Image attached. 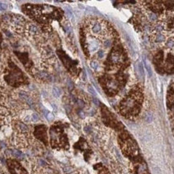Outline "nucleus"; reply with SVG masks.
I'll return each instance as SVG.
<instances>
[{
	"label": "nucleus",
	"mask_w": 174,
	"mask_h": 174,
	"mask_svg": "<svg viewBox=\"0 0 174 174\" xmlns=\"http://www.w3.org/2000/svg\"><path fill=\"white\" fill-rule=\"evenodd\" d=\"M23 11L38 23L44 33L51 32V21L53 19L60 20L62 18V12L60 9L48 5L26 4L22 7Z\"/></svg>",
	"instance_id": "1"
},
{
	"label": "nucleus",
	"mask_w": 174,
	"mask_h": 174,
	"mask_svg": "<svg viewBox=\"0 0 174 174\" xmlns=\"http://www.w3.org/2000/svg\"><path fill=\"white\" fill-rule=\"evenodd\" d=\"M3 80L7 85L17 88L28 84V79L11 59H7V65L3 72Z\"/></svg>",
	"instance_id": "2"
},
{
	"label": "nucleus",
	"mask_w": 174,
	"mask_h": 174,
	"mask_svg": "<svg viewBox=\"0 0 174 174\" xmlns=\"http://www.w3.org/2000/svg\"><path fill=\"white\" fill-rule=\"evenodd\" d=\"M28 22L23 16L17 14H5L0 19V27L4 32L20 34L25 32Z\"/></svg>",
	"instance_id": "3"
},
{
	"label": "nucleus",
	"mask_w": 174,
	"mask_h": 174,
	"mask_svg": "<svg viewBox=\"0 0 174 174\" xmlns=\"http://www.w3.org/2000/svg\"><path fill=\"white\" fill-rule=\"evenodd\" d=\"M142 95L138 89L132 90L120 103L121 113L127 117L135 116L140 112Z\"/></svg>",
	"instance_id": "4"
},
{
	"label": "nucleus",
	"mask_w": 174,
	"mask_h": 174,
	"mask_svg": "<svg viewBox=\"0 0 174 174\" xmlns=\"http://www.w3.org/2000/svg\"><path fill=\"white\" fill-rule=\"evenodd\" d=\"M51 145L55 148L69 147L67 137L64 133L62 128L59 125H53L50 129Z\"/></svg>",
	"instance_id": "5"
},
{
	"label": "nucleus",
	"mask_w": 174,
	"mask_h": 174,
	"mask_svg": "<svg viewBox=\"0 0 174 174\" xmlns=\"http://www.w3.org/2000/svg\"><path fill=\"white\" fill-rule=\"evenodd\" d=\"M122 78L117 75H106L101 79V84L107 95H115L119 89Z\"/></svg>",
	"instance_id": "6"
},
{
	"label": "nucleus",
	"mask_w": 174,
	"mask_h": 174,
	"mask_svg": "<svg viewBox=\"0 0 174 174\" xmlns=\"http://www.w3.org/2000/svg\"><path fill=\"white\" fill-rule=\"evenodd\" d=\"M123 60H124L123 53H122L120 48L117 47V48H115L110 52L108 59H107V64H108L109 68L119 67L123 63Z\"/></svg>",
	"instance_id": "7"
},
{
	"label": "nucleus",
	"mask_w": 174,
	"mask_h": 174,
	"mask_svg": "<svg viewBox=\"0 0 174 174\" xmlns=\"http://www.w3.org/2000/svg\"><path fill=\"white\" fill-rule=\"evenodd\" d=\"M15 53L17 55L19 59L20 60V62L23 64L26 71L34 76V72H33L34 64L32 63V61L30 59L28 54L27 52H15Z\"/></svg>",
	"instance_id": "8"
},
{
	"label": "nucleus",
	"mask_w": 174,
	"mask_h": 174,
	"mask_svg": "<svg viewBox=\"0 0 174 174\" xmlns=\"http://www.w3.org/2000/svg\"><path fill=\"white\" fill-rule=\"evenodd\" d=\"M7 164L11 174H28L25 168L20 165L19 161L13 159H9L7 160Z\"/></svg>",
	"instance_id": "9"
},
{
	"label": "nucleus",
	"mask_w": 174,
	"mask_h": 174,
	"mask_svg": "<svg viewBox=\"0 0 174 174\" xmlns=\"http://www.w3.org/2000/svg\"><path fill=\"white\" fill-rule=\"evenodd\" d=\"M46 127L45 125H38L35 128L34 134L38 140L44 142L47 145V133H46Z\"/></svg>",
	"instance_id": "10"
},
{
	"label": "nucleus",
	"mask_w": 174,
	"mask_h": 174,
	"mask_svg": "<svg viewBox=\"0 0 174 174\" xmlns=\"http://www.w3.org/2000/svg\"><path fill=\"white\" fill-rule=\"evenodd\" d=\"M164 69L165 70L167 73H173L174 72V56L172 55H168V57L166 59V62L165 64V68Z\"/></svg>",
	"instance_id": "11"
},
{
	"label": "nucleus",
	"mask_w": 174,
	"mask_h": 174,
	"mask_svg": "<svg viewBox=\"0 0 174 174\" xmlns=\"http://www.w3.org/2000/svg\"><path fill=\"white\" fill-rule=\"evenodd\" d=\"M7 65V60L6 59V55L3 51L0 50V76L4 72V70Z\"/></svg>",
	"instance_id": "12"
},
{
	"label": "nucleus",
	"mask_w": 174,
	"mask_h": 174,
	"mask_svg": "<svg viewBox=\"0 0 174 174\" xmlns=\"http://www.w3.org/2000/svg\"><path fill=\"white\" fill-rule=\"evenodd\" d=\"M155 42L156 43H162L165 41V36L164 35H162L161 33H156V36H155Z\"/></svg>",
	"instance_id": "13"
},
{
	"label": "nucleus",
	"mask_w": 174,
	"mask_h": 174,
	"mask_svg": "<svg viewBox=\"0 0 174 174\" xmlns=\"http://www.w3.org/2000/svg\"><path fill=\"white\" fill-rule=\"evenodd\" d=\"M165 45H166V47L169 49L174 48V38H168L166 40Z\"/></svg>",
	"instance_id": "14"
},
{
	"label": "nucleus",
	"mask_w": 174,
	"mask_h": 174,
	"mask_svg": "<svg viewBox=\"0 0 174 174\" xmlns=\"http://www.w3.org/2000/svg\"><path fill=\"white\" fill-rule=\"evenodd\" d=\"M11 155H13L14 156L18 158V159H22V158L23 157V154L19 150L15 149V150H11Z\"/></svg>",
	"instance_id": "15"
},
{
	"label": "nucleus",
	"mask_w": 174,
	"mask_h": 174,
	"mask_svg": "<svg viewBox=\"0 0 174 174\" xmlns=\"http://www.w3.org/2000/svg\"><path fill=\"white\" fill-rule=\"evenodd\" d=\"M144 66H145V68H146V69H147V73H148V75L150 76H152V68H151V67H150V65H148V63H147V61L146 60V59H144Z\"/></svg>",
	"instance_id": "16"
},
{
	"label": "nucleus",
	"mask_w": 174,
	"mask_h": 174,
	"mask_svg": "<svg viewBox=\"0 0 174 174\" xmlns=\"http://www.w3.org/2000/svg\"><path fill=\"white\" fill-rule=\"evenodd\" d=\"M138 71H139V73L141 76L144 75V67H143V64L140 62L138 64Z\"/></svg>",
	"instance_id": "17"
},
{
	"label": "nucleus",
	"mask_w": 174,
	"mask_h": 174,
	"mask_svg": "<svg viewBox=\"0 0 174 174\" xmlns=\"http://www.w3.org/2000/svg\"><path fill=\"white\" fill-rule=\"evenodd\" d=\"M53 93L56 97H59L61 94V91L58 88H53Z\"/></svg>",
	"instance_id": "18"
},
{
	"label": "nucleus",
	"mask_w": 174,
	"mask_h": 174,
	"mask_svg": "<svg viewBox=\"0 0 174 174\" xmlns=\"http://www.w3.org/2000/svg\"><path fill=\"white\" fill-rule=\"evenodd\" d=\"M90 67L93 69L96 70L98 68V63L97 62V61H92V62L90 63Z\"/></svg>",
	"instance_id": "19"
},
{
	"label": "nucleus",
	"mask_w": 174,
	"mask_h": 174,
	"mask_svg": "<svg viewBox=\"0 0 174 174\" xmlns=\"http://www.w3.org/2000/svg\"><path fill=\"white\" fill-rule=\"evenodd\" d=\"M39 120H40V118H39V116H38L37 114H35V113H32V120L33 122H37Z\"/></svg>",
	"instance_id": "20"
},
{
	"label": "nucleus",
	"mask_w": 174,
	"mask_h": 174,
	"mask_svg": "<svg viewBox=\"0 0 174 174\" xmlns=\"http://www.w3.org/2000/svg\"><path fill=\"white\" fill-rule=\"evenodd\" d=\"M46 116V117H47V119L48 120H53V119H54V116H53V113H51V112H48L47 114L45 115Z\"/></svg>",
	"instance_id": "21"
},
{
	"label": "nucleus",
	"mask_w": 174,
	"mask_h": 174,
	"mask_svg": "<svg viewBox=\"0 0 174 174\" xmlns=\"http://www.w3.org/2000/svg\"><path fill=\"white\" fill-rule=\"evenodd\" d=\"M6 9H7V5L0 3V10H1V11H5Z\"/></svg>",
	"instance_id": "22"
},
{
	"label": "nucleus",
	"mask_w": 174,
	"mask_h": 174,
	"mask_svg": "<svg viewBox=\"0 0 174 174\" xmlns=\"http://www.w3.org/2000/svg\"><path fill=\"white\" fill-rule=\"evenodd\" d=\"M146 120H147V121H148V122H151V121H152V114H151V113H148V114H147V117H146Z\"/></svg>",
	"instance_id": "23"
},
{
	"label": "nucleus",
	"mask_w": 174,
	"mask_h": 174,
	"mask_svg": "<svg viewBox=\"0 0 174 174\" xmlns=\"http://www.w3.org/2000/svg\"><path fill=\"white\" fill-rule=\"evenodd\" d=\"M89 91H90V93H92V94H93V95H96V92H95V91L94 90V88H92V87H89Z\"/></svg>",
	"instance_id": "24"
},
{
	"label": "nucleus",
	"mask_w": 174,
	"mask_h": 174,
	"mask_svg": "<svg viewBox=\"0 0 174 174\" xmlns=\"http://www.w3.org/2000/svg\"><path fill=\"white\" fill-rule=\"evenodd\" d=\"M3 41V35H2L1 32H0V47H1V45H2Z\"/></svg>",
	"instance_id": "25"
},
{
	"label": "nucleus",
	"mask_w": 174,
	"mask_h": 174,
	"mask_svg": "<svg viewBox=\"0 0 174 174\" xmlns=\"http://www.w3.org/2000/svg\"><path fill=\"white\" fill-rule=\"evenodd\" d=\"M0 174H4V172L3 171V169L1 168H0Z\"/></svg>",
	"instance_id": "26"
},
{
	"label": "nucleus",
	"mask_w": 174,
	"mask_h": 174,
	"mask_svg": "<svg viewBox=\"0 0 174 174\" xmlns=\"http://www.w3.org/2000/svg\"><path fill=\"white\" fill-rule=\"evenodd\" d=\"M0 127H1V126H0Z\"/></svg>",
	"instance_id": "27"
}]
</instances>
